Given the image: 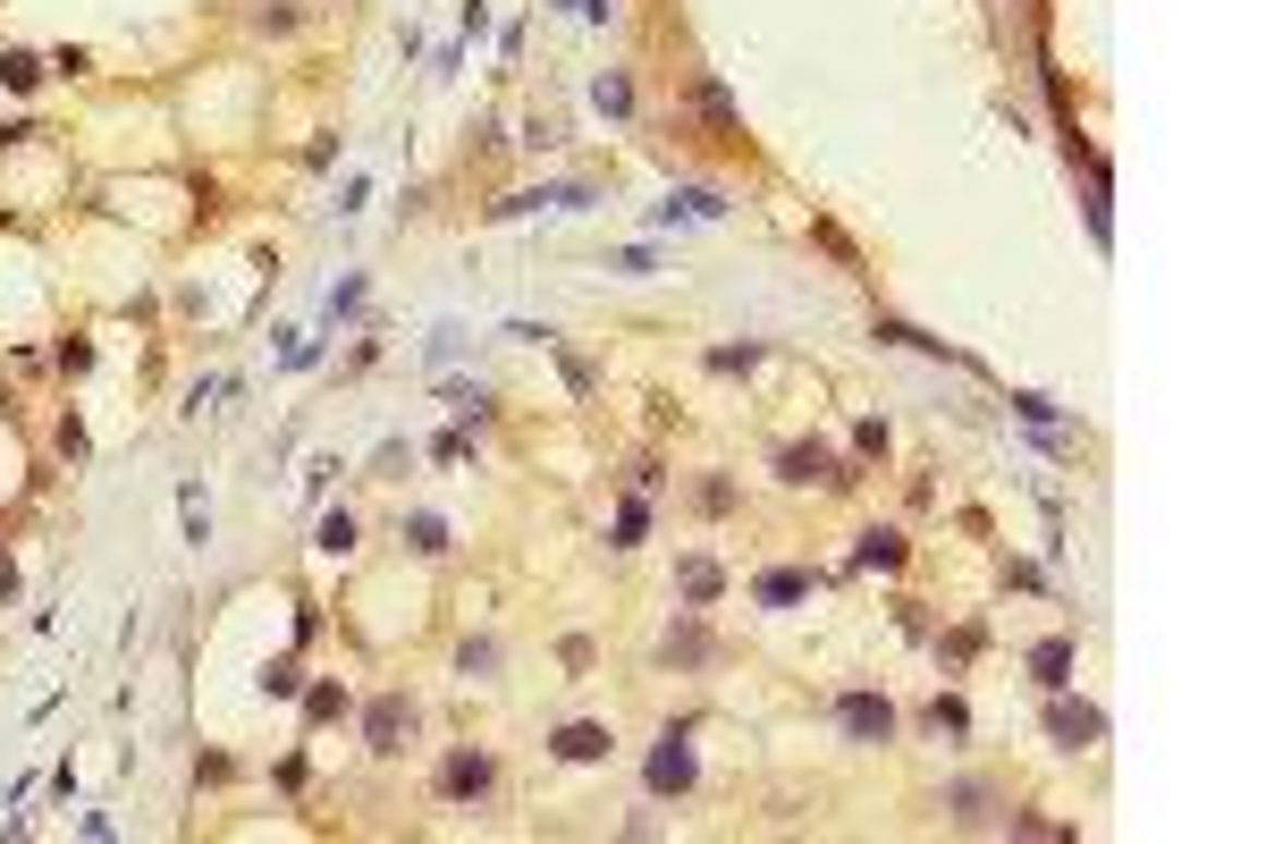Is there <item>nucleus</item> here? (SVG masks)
<instances>
[{"instance_id":"6","label":"nucleus","mask_w":1266,"mask_h":844,"mask_svg":"<svg viewBox=\"0 0 1266 844\" xmlns=\"http://www.w3.org/2000/svg\"><path fill=\"white\" fill-rule=\"evenodd\" d=\"M447 414H456V422H481V414H490V389H474V381H447Z\"/></svg>"},{"instance_id":"10","label":"nucleus","mask_w":1266,"mask_h":844,"mask_svg":"<svg viewBox=\"0 0 1266 844\" xmlns=\"http://www.w3.org/2000/svg\"><path fill=\"white\" fill-rule=\"evenodd\" d=\"M802 591H811V575H768V583H760V600H768V608H786V600H802Z\"/></svg>"},{"instance_id":"8","label":"nucleus","mask_w":1266,"mask_h":844,"mask_svg":"<svg viewBox=\"0 0 1266 844\" xmlns=\"http://www.w3.org/2000/svg\"><path fill=\"white\" fill-rule=\"evenodd\" d=\"M1055 735H1064V744H1089V735H1098V710H1073V701H1064V710H1055Z\"/></svg>"},{"instance_id":"13","label":"nucleus","mask_w":1266,"mask_h":844,"mask_svg":"<svg viewBox=\"0 0 1266 844\" xmlns=\"http://www.w3.org/2000/svg\"><path fill=\"white\" fill-rule=\"evenodd\" d=\"M321 550H355V523L347 516H321Z\"/></svg>"},{"instance_id":"7","label":"nucleus","mask_w":1266,"mask_h":844,"mask_svg":"<svg viewBox=\"0 0 1266 844\" xmlns=\"http://www.w3.org/2000/svg\"><path fill=\"white\" fill-rule=\"evenodd\" d=\"M558 751H566V760H600V751H608V726H566V735H558Z\"/></svg>"},{"instance_id":"9","label":"nucleus","mask_w":1266,"mask_h":844,"mask_svg":"<svg viewBox=\"0 0 1266 844\" xmlns=\"http://www.w3.org/2000/svg\"><path fill=\"white\" fill-rule=\"evenodd\" d=\"M406 541H414L422 557H440V550H447V523H440V516H414V523H406Z\"/></svg>"},{"instance_id":"14","label":"nucleus","mask_w":1266,"mask_h":844,"mask_svg":"<svg viewBox=\"0 0 1266 844\" xmlns=\"http://www.w3.org/2000/svg\"><path fill=\"white\" fill-rule=\"evenodd\" d=\"M0 76H9L17 94H26V85H34V60H26V51H0Z\"/></svg>"},{"instance_id":"1","label":"nucleus","mask_w":1266,"mask_h":844,"mask_svg":"<svg viewBox=\"0 0 1266 844\" xmlns=\"http://www.w3.org/2000/svg\"><path fill=\"white\" fill-rule=\"evenodd\" d=\"M414 726V710L397 701V692H380L372 701V718H363V735H372V751H397V735Z\"/></svg>"},{"instance_id":"15","label":"nucleus","mask_w":1266,"mask_h":844,"mask_svg":"<svg viewBox=\"0 0 1266 844\" xmlns=\"http://www.w3.org/2000/svg\"><path fill=\"white\" fill-rule=\"evenodd\" d=\"M861 557H870V566H895L904 550H895V532H870V541H861Z\"/></svg>"},{"instance_id":"12","label":"nucleus","mask_w":1266,"mask_h":844,"mask_svg":"<svg viewBox=\"0 0 1266 844\" xmlns=\"http://www.w3.org/2000/svg\"><path fill=\"white\" fill-rule=\"evenodd\" d=\"M592 101H600V110H633V85H625V76H600V85H592Z\"/></svg>"},{"instance_id":"5","label":"nucleus","mask_w":1266,"mask_h":844,"mask_svg":"<svg viewBox=\"0 0 1266 844\" xmlns=\"http://www.w3.org/2000/svg\"><path fill=\"white\" fill-rule=\"evenodd\" d=\"M684 777H693V751H684V735H667L659 760H650V785L667 794V785H684Z\"/></svg>"},{"instance_id":"2","label":"nucleus","mask_w":1266,"mask_h":844,"mask_svg":"<svg viewBox=\"0 0 1266 844\" xmlns=\"http://www.w3.org/2000/svg\"><path fill=\"white\" fill-rule=\"evenodd\" d=\"M786 482H853L827 448H786Z\"/></svg>"},{"instance_id":"11","label":"nucleus","mask_w":1266,"mask_h":844,"mask_svg":"<svg viewBox=\"0 0 1266 844\" xmlns=\"http://www.w3.org/2000/svg\"><path fill=\"white\" fill-rule=\"evenodd\" d=\"M709 591H718V566H709V557H693V566H684V600H709Z\"/></svg>"},{"instance_id":"3","label":"nucleus","mask_w":1266,"mask_h":844,"mask_svg":"<svg viewBox=\"0 0 1266 844\" xmlns=\"http://www.w3.org/2000/svg\"><path fill=\"white\" fill-rule=\"evenodd\" d=\"M845 726H853L861 744H886V726H895V710H886V701H870V692H853V701H845Z\"/></svg>"},{"instance_id":"4","label":"nucleus","mask_w":1266,"mask_h":844,"mask_svg":"<svg viewBox=\"0 0 1266 844\" xmlns=\"http://www.w3.org/2000/svg\"><path fill=\"white\" fill-rule=\"evenodd\" d=\"M481 785H490V760H481V751H456V760L440 769V794H481Z\"/></svg>"}]
</instances>
